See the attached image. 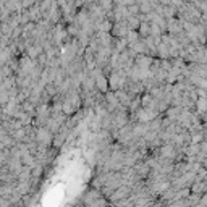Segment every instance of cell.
Wrapping results in <instances>:
<instances>
[{
  "instance_id": "1",
  "label": "cell",
  "mask_w": 207,
  "mask_h": 207,
  "mask_svg": "<svg viewBox=\"0 0 207 207\" xmlns=\"http://www.w3.org/2000/svg\"><path fill=\"white\" fill-rule=\"evenodd\" d=\"M191 191H193V194H197V196H201V194L207 193V184H205V181H194Z\"/></svg>"
},
{
  "instance_id": "2",
  "label": "cell",
  "mask_w": 207,
  "mask_h": 207,
  "mask_svg": "<svg viewBox=\"0 0 207 207\" xmlns=\"http://www.w3.org/2000/svg\"><path fill=\"white\" fill-rule=\"evenodd\" d=\"M113 32H115L117 36H123L125 32H126L125 23H118V24H115V29H113Z\"/></svg>"
},
{
  "instance_id": "3",
  "label": "cell",
  "mask_w": 207,
  "mask_h": 207,
  "mask_svg": "<svg viewBox=\"0 0 207 207\" xmlns=\"http://www.w3.org/2000/svg\"><path fill=\"white\" fill-rule=\"evenodd\" d=\"M97 86H99L102 91H105V79H104L102 75H99V78H97Z\"/></svg>"
},
{
  "instance_id": "4",
  "label": "cell",
  "mask_w": 207,
  "mask_h": 207,
  "mask_svg": "<svg viewBox=\"0 0 207 207\" xmlns=\"http://www.w3.org/2000/svg\"><path fill=\"white\" fill-rule=\"evenodd\" d=\"M141 34H144V36L149 34V24H147V23L141 24Z\"/></svg>"
}]
</instances>
